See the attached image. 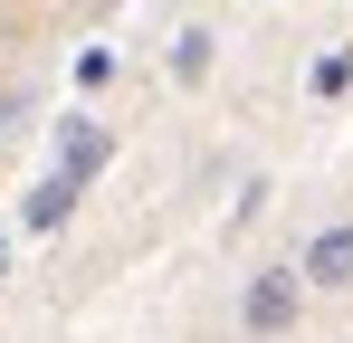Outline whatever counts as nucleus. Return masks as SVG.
<instances>
[{
  "label": "nucleus",
  "mask_w": 353,
  "mask_h": 343,
  "mask_svg": "<svg viewBox=\"0 0 353 343\" xmlns=\"http://www.w3.org/2000/svg\"><path fill=\"white\" fill-rule=\"evenodd\" d=\"M296 305H305V277H296V267H258L248 295H239V324H248V334H287Z\"/></svg>",
  "instance_id": "1"
},
{
  "label": "nucleus",
  "mask_w": 353,
  "mask_h": 343,
  "mask_svg": "<svg viewBox=\"0 0 353 343\" xmlns=\"http://www.w3.org/2000/svg\"><path fill=\"white\" fill-rule=\"evenodd\" d=\"M105 153H115V143H105V124H77V134H67V153H58V172H67V181H96Z\"/></svg>",
  "instance_id": "3"
},
{
  "label": "nucleus",
  "mask_w": 353,
  "mask_h": 343,
  "mask_svg": "<svg viewBox=\"0 0 353 343\" xmlns=\"http://www.w3.org/2000/svg\"><path fill=\"white\" fill-rule=\"evenodd\" d=\"M296 277L305 286H353V229H315L305 258H296Z\"/></svg>",
  "instance_id": "2"
},
{
  "label": "nucleus",
  "mask_w": 353,
  "mask_h": 343,
  "mask_svg": "<svg viewBox=\"0 0 353 343\" xmlns=\"http://www.w3.org/2000/svg\"><path fill=\"white\" fill-rule=\"evenodd\" d=\"M172 67H181V76H201V67H210V29H191V39L172 48Z\"/></svg>",
  "instance_id": "5"
},
{
  "label": "nucleus",
  "mask_w": 353,
  "mask_h": 343,
  "mask_svg": "<svg viewBox=\"0 0 353 343\" xmlns=\"http://www.w3.org/2000/svg\"><path fill=\"white\" fill-rule=\"evenodd\" d=\"M77 191H86V181H67V172H48V181L29 191V229H58L67 210H77Z\"/></svg>",
  "instance_id": "4"
}]
</instances>
